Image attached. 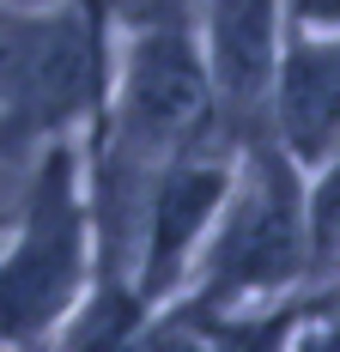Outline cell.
I'll use <instances>...</instances> for the list:
<instances>
[{"label": "cell", "instance_id": "cell-1", "mask_svg": "<svg viewBox=\"0 0 340 352\" xmlns=\"http://www.w3.org/2000/svg\"><path fill=\"white\" fill-rule=\"evenodd\" d=\"M103 285L85 128L43 140L0 225V352H49Z\"/></svg>", "mask_w": 340, "mask_h": 352}, {"label": "cell", "instance_id": "cell-3", "mask_svg": "<svg viewBox=\"0 0 340 352\" xmlns=\"http://www.w3.org/2000/svg\"><path fill=\"white\" fill-rule=\"evenodd\" d=\"M262 128L304 176L340 152V36L279 31Z\"/></svg>", "mask_w": 340, "mask_h": 352}, {"label": "cell", "instance_id": "cell-2", "mask_svg": "<svg viewBox=\"0 0 340 352\" xmlns=\"http://www.w3.org/2000/svg\"><path fill=\"white\" fill-rule=\"evenodd\" d=\"M304 280H310L304 170L255 122L237 152L231 195L170 304H189L213 322H262L286 310Z\"/></svg>", "mask_w": 340, "mask_h": 352}, {"label": "cell", "instance_id": "cell-4", "mask_svg": "<svg viewBox=\"0 0 340 352\" xmlns=\"http://www.w3.org/2000/svg\"><path fill=\"white\" fill-rule=\"evenodd\" d=\"M304 225H310V274L340 267V152L304 176Z\"/></svg>", "mask_w": 340, "mask_h": 352}, {"label": "cell", "instance_id": "cell-7", "mask_svg": "<svg viewBox=\"0 0 340 352\" xmlns=\"http://www.w3.org/2000/svg\"><path fill=\"white\" fill-rule=\"evenodd\" d=\"M292 316H298V304H286V310H273V316H262V322H249L237 340H231V352H286Z\"/></svg>", "mask_w": 340, "mask_h": 352}, {"label": "cell", "instance_id": "cell-8", "mask_svg": "<svg viewBox=\"0 0 340 352\" xmlns=\"http://www.w3.org/2000/svg\"><path fill=\"white\" fill-rule=\"evenodd\" d=\"M0 6H49V0H0Z\"/></svg>", "mask_w": 340, "mask_h": 352}, {"label": "cell", "instance_id": "cell-5", "mask_svg": "<svg viewBox=\"0 0 340 352\" xmlns=\"http://www.w3.org/2000/svg\"><path fill=\"white\" fill-rule=\"evenodd\" d=\"M286 352H340V298L298 304V316L286 328Z\"/></svg>", "mask_w": 340, "mask_h": 352}, {"label": "cell", "instance_id": "cell-6", "mask_svg": "<svg viewBox=\"0 0 340 352\" xmlns=\"http://www.w3.org/2000/svg\"><path fill=\"white\" fill-rule=\"evenodd\" d=\"M279 31L292 36H340V0H273Z\"/></svg>", "mask_w": 340, "mask_h": 352}]
</instances>
